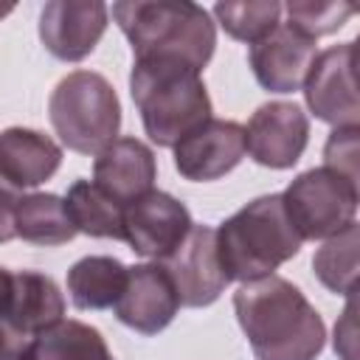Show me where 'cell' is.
Listing matches in <instances>:
<instances>
[{"instance_id":"obj_1","label":"cell","mask_w":360,"mask_h":360,"mask_svg":"<svg viewBox=\"0 0 360 360\" xmlns=\"http://www.w3.org/2000/svg\"><path fill=\"white\" fill-rule=\"evenodd\" d=\"M233 309L256 360H315L323 352V318L281 276L245 281L233 292Z\"/></svg>"},{"instance_id":"obj_2","label":"cell","mask_w":360,"mask_h":360,"mask_svg":"<svg viewBox=\"0 0 360 360\" xmlns=\"http://www.w3.org/2000/svg\"><path fill=\"white\" fill-rule=\"evenodd\" d=\"M129 93L146 135L158 146H177L188 132L211 118V98L200 70L180 59H135Z\"/></svg>"},{"instance_id":"obj_3","label":"cell","mask_w":360,"mask_h":360,"mask_svg":"<svg viewBox=\"0 0 360 360\" xmlns=\"http://www.w3.org/2000/svg\"><path fill=\"white\" fill-rule=\"evenodd\" d=\"M112 17L132 45L135 59L166 56L202 70L217 48L211 14L188 0H124Z\"/></svg>"},{"instance_id":"obj_4","label":"cell","mask_w":360,"mask_h":360,"mask_svg":"<svg viewBox=\"0 0 360 360\" xmlns=\"http://www.w3.org/2000/svg\"><path fill=\"white\" fill-rule=\"evenodd\" d=\"M217 256L219 264L236 281H253L273 276L276 267L298 256L301 236L287 219L281 194H264L228 217L217 231Z\"/></svg>"},{"instance_id":"obj_5","label":"cell","mask_w":360,"mask_h":360,"mask_svg":"<svg viewBox=\"0 0 360 360\" xmlns=\"http://www.w3.org/2000/svg\"><path fill=\"white\" fill-rule=\"evenodd\" d=\"M48 112L62 143L79 155L104 152L121 129V101L112 84L93 70L68 73L53 87Z\"/></svg>"},{"instance_id":"obj_6","label":"cell","mask_w":360,"mask_h":360,"mask_svg":"<svg viewBox=\"0 0 360 360\" xmlns=\"http://www.w3.org/2000/svg\"><path fill=\"white\" fill-rule=\"evenodd\" d=\"M357 183L321 166L298 174L281 194L287 219L301 239H329L357 214Z\"/></svg>"},{"instance_id":"obj_7","label":"cell","mask_w":360,"mask_h":360,"mask_svg":"<svg viewBox=\"0 0 360 360\" xmlns=\"http://www.w3.org/2000/svg\"><path fill=\"white\" fill-rule=\"evenodd\" d=\"M304 98L315 118L332 124L335 129L360 124L357 42H343L315 56L304 79Z\"/></svg>"},{"instance_id":"obj_8","label":"cell","mask_w":360,"mask_h":360,"mask_svg":"<svg viewBox=\"0 0 360 360\" xmlns=\"http://www.w3.org/2000/svg\"><path fill=\"white\" fill-rule=\"evenodd\" d=\"M158 264L169 273L180 307H208L228 284L217 256V236L208 225H191L186 239Z\"/></svg>"},{"instance_id":"obj_9","label":"cell","mask_w":360,"mask_h":360,"mask_svg":"<svg viewBox=\"0 0 360 360\" xmlns=\"http://www.w3.org/2000/svg\"><path fill=\"white\" fill-rule=\"evenodd\" d=\"M309 141V118L295 101L262 104L245 127V152L259 166L290 169L298 163Z\"/></svg>"},{"instance_id":"obj_10","label":"cell","mask_w":360,"mask_h":360,"mask_svg":"<svg viewBox=\"0 0 360 360\" xmlns=\"http://www.w3.org/2000/svg\"><path fill=\"white\" fill-rule=\"evenodd\" d=\"M188 208L166 191H149L124 205V242L146 259L163 262L191 231Z\"/></svg>"},{"instance_id":"obj_11","label":"cell","mask_w":360,"mask_h":360,"mask_svg":"<svg viewBox=\"0 0 360 360\" xmlns=\"http://www.w3.org/2000/svg\"><path fill=\"white\" fill-rule=\"evenodd\" d=\"M110 8L98 0H51L39 14V39L62 62L90 56L104 37Z\"/></svg>"},{"instance_id":"obj_12","label":"cell","mask_w":360,"mask_h":360,"mask_svg":"<svg viewBox=\"0 0 360 360\" xmlns=\"http://www.w3.org/2000/svg\"><path fill=\"white\" fill-rule=\"evenodd\" d=\"M174 149V169L194 183L225 177L245 158V127L225 118H208Z\"/></svg>"},{"instance_id":"obj_13","label":"cell","mask_w":360,"mask_h":360,"mask_svg":"<svg viewBox=\"0 0 360 360\" xmlns=\"http://www.w3.org/2000/svg\"><path fill=\"white\" fill-rule=\"evenodd\" d=\"M315 56V39H309L290 22H278L267 37L253 42L248 51V62L253 68L256 82L270 93L298 90Z\"/></svg>"},{"instance_id":"obj_14","label":"cell","mask_w":360,"mask_h":360,"mask_svg":"<svg viewBox=\"0 0 360 360\" xmlns=\"http://www.w3.org/2000/svg\"><path fill=\"white\" fill-rule=\"evenodd\" d=\"M112 309L129 329L141 335H158L174 321L180 301L169 273L160 264H135L127 267V284Z\"/></svg>"},{"instance_id":"obj_15","label":"cell","mask_w":360,"mask_h":360,"mask_svg":"<svg viewBox=\"0 0 360 360\" xmlns=\"http://www.w3.org/2000/svg\"><path fill=\"white\" fill-rule=\"evenodd\" d=\"M158 177L152 149L138 138H115L104 152L96 155L93 183L121 205L135 202L152 191Z\"/></svg>"},{"instance_id":"obj_16","label":"cell","mask_w":360,"mask_h":360,"mask_svg":"<svg viewBox=\"0 0 360 360\" xmlns=\"http://www.w3.org/2000/svg\"><path fill=\"white\" fill-rule=\"evenodd\" d=\"M62 163V149L48 135L25 127H8L0 132V177L20 188L45 183Z\"/></svg>"},{"instance_id":"obj_17","label":"cell","mask_w":360,"mask_h":360,"mask_svg":"<svg viewBox=\"0 0 360 360\" xmlns=\"http://www.w3.org/2000/svg\"><path fill=\"white\" fill-rule=\"evenodd\" d=\"M14 360H115L98 329L82 321H56L37 332Z\"/></svg>"},{"instance_id":"obj_18","label":"cell","mask_w":360,"mask_h":360,"mask_svg":"<svg viewBox=\"0 0 360 360\" xmlns=\"http://www.w3.org/2000/svg\"><path fill=\"white\" fill-rule=\"evenodd\" d=\"M65 315V298L56 281L37 270L14 273V298H11V321L31 340L37 332L53 326Z\"/></svg>"},{"instance_id":"obj_19","label":"cell","mask_w":360,"mask_h":360,"mask_svg":"<svg viewBox=\"0 0 360 360\" xmlns=\"http://www.w3.org/2000/svg\"><path fill=\"white\" fill-rule=\"evenodd\" d=\"M127 284V267L112 256H84L68 270V292L79 309L115 307Z\"/></svg>"},{"instance_id":"obj_20","label":"cell","mask_w":360,"mask_h":360,"mask_svg":"<svg viewBox=\"0 0 360 360\" xmlns=\"http://www.w3.org/2000/svg\"><path fill=\"white\" fill-rule=\"evenodd\" d=\"M14 233L31 245H65L79 231L68 214V205L56 194H25L14 211Z\"/></svg>"},{"instance_id":"obj_21","label":"cell","mask_w":360,"mask_h":360,"mask_svg":"<svg viewBox=\"0 0 360 360\" xmlns=\"http://www.w3.org/2000/svg\"><path fill=\"white\" fill-rule=\"evenodd\" d=\"M76 231L98 239H124V205L90 180H76L65 197Z\"/></svg>"},{"instance_id":"obj_22","label":"cell","mask_w":360,"mask_h":360,"mask_svg":"<svg viewBox=\"0 0 360 360\" xmlns=\"http://www.w3.org/2000/svg\"><path fill=\"white\" fill-rule=\"evenodd\" d=\"M357 248H360V228L357 222L346 225L335 236H329L318 253L312 256V267L318 281L338 292V295H354L357 287Z\"/></svg>"},{"instance_id":"obj_23","label":"cell","mask_w":360,"mask_h":360,"mask_svg":"<svg viewBox=\"0 0 360 360\" xmlns=\"http://www.w3.org/2000/svg\"><path fill=\"white\" fill-rule=\"evenodd\" d=\"M214 17L239 42H259L267 37L278 20H281V3L278 0H242V3H217Z\"/></svg>"},{"instance_id":"obj_24","label":"cell","mask_w":360,"mask_h":360,"mask_svg":"<svg viewBox=\"0 0 360 360\" xmlns=\"http://www.w3.org/2000/svg\"><path fill=\"white\" fill-rule=\"evenodd\" d=\"M284 8L290 17V25L307 34L309 39L338 31L357 11V6L346 0H290Z\"/></svg>"},{"instance_id":"obj_25","label":"cell","mask_w":360,"mask_h":360,"mask_svg":"<svg viewBox=\"0 0 360 360\" xmlns=\"http://www.w3.org/2000/svg\"><path fill=\"white\" fill-rule=\"evenodd\" d=\"M323 160H326V169L357 183V127L335 129L323 146Z\"/></svg>"},{"instance_id":"obj_26","label":"cell","mask_w":360,"mask_h":360,"mask_svg":"<svg viewBox=\"0 0 360 360\" xmlns=\"http://www.w3.org/2000/svg\"><path fill=\"white\" fill-rule=\"evenodd\" d=\"M335 352L343 360H354V295H349L346 312L335 326Z\"/></svg>"},{"instance_id":"obj_27","label":"cell","mask_w":360,"mask_h":360,"mask_svg":"<svg viewBox=\"0 0 360 360\" xmlns=\"http://www.w3.org/2000/svg\"><path fill=\"white\" fill-rule=\"evenodd\" d=\"M17 202H20V194L14 186H8L3 177H0V242H8L14 239V211H17Z\"/></svg>"},{"instance_id":"obj_28","label":"cell","mask_w":360,"mask_h":360,"mask_svg":"<svg viewBox=\"0 0 360 360\" xmlns=\"http://www.w3.org/2000/svg\"><path fill=\"white\" fill-rule=\"evenodd\" d=\"M25 343H28V338L11 321L0 318V360H14Z\"/></svg>"},{"instance_id":"obj_29","label":"cell","mask_w":360,"mask_h":360,"mask_svg":"<svg viewBox=\"0 0 360 360\" xmlns=\"http://www.w3.org/2000/svg\"><path fill=\"white\" fill-rule=\"evenodd\" d=\"M11 11H14V6H11V3H0V20H3V17H8Z\"/></svg>"}]
</instances>
